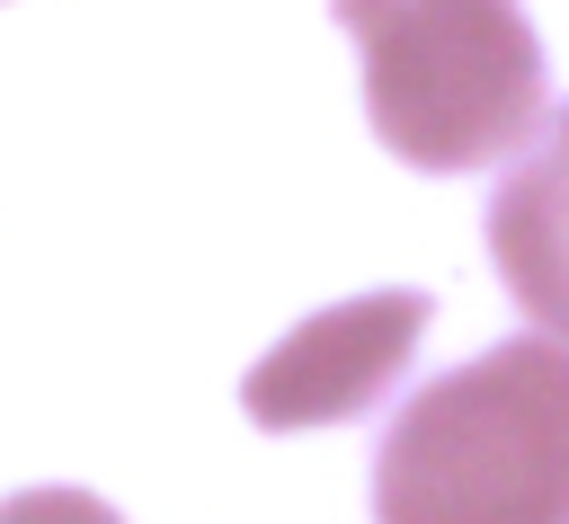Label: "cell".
Listing matches in <instances>:
<instances>
[{
  "mask_svg": "<svg viewBox=\"0 0 569 524\" xmlns=\"http://www.w3.org/2000/svg\"><path fill=\"white\" fill-rule=\"evenodd\" d=\"M373 524H569V346L507 337L427 382L373 453Z\"/></svg>",
  "mask_w": 569,
  "mask_h": 524,
  "instance_id": "6da1fadb",
  "label": "cell"
},
{
  "mask_svg": "<svg viewBox=\"0 0 569 524\" xmlns=\"http://www.w3.org/2000/svg\"><path fill=\"white\" fill-rule=\"evenodd\" d=\"M365 115L409 169H489L542 124V44L516 0H338Z\"/></svg>",
  "mask_w": 569,
  "mask_h": 524,
  "instance_id": "7a4b0ae2",
  "label": "cell"
},
{
  "mask_svg": "<svg viewBox=\"0 0 569 524\" xmlns=\"http://www.w3.org/2000/svg\"><path fill=\"white\" fill-rule=\"evenodd\" d=\"M418 337H427V293H356V302L302 320L267 364H249L240 400L276 435H293V426H347V417H365L400 382V364L418 355Z\"/></svg>",
  "mask_w": 569,
  "mask_h": 524,
  "instance_id": "3957f363",
  "label": "cell"
},
{
  "mask_svg": "<svg viewBox=\"0 0 569 524\" xmlns=\"http://www.w3.org/2000/svg\"><path fill=\"white\" fill-rule=\"evenodd\" d=\"M489 258L533 329H569V107L542 124L533 160L489 204Z\"/></svg>",
  "mask_w": 569,
  "mask_h": 524,
  "instance_id": "277c9868",
  "label": "cell"
},
{
  "mask_svg": "<svg viewBox=\"0 0 569 524\" xmlns=\"http://www.w3.org/2000/svg\"><path fill=\"white\" fill-rule=\"evenodd\" d=\"M0 524H124V515H107L89 488H27L0 506Z\"/></svg>",
  "mask_w": 569,
  "mask_h": 524,
  "instance_id": "5b68a950",
  "label": "cell"
}]
</instances>
